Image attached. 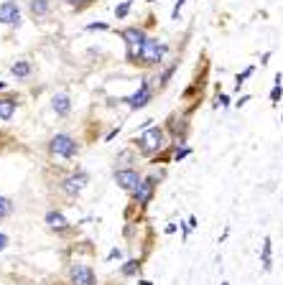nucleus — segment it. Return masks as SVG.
<instances>
[{
  "mask_svg": "<svg viewBox=\"0 0 283 285\" xmlns=\"http://www.w3.org/2000/svg\"><path fill=\"white\" fill-rule=\"evenodd\" d=\"M163 54H166V43H161L156 38H148L143 43V49L136 59V64H145V66H153V64H161Z\"/></svg>",
  "mask_w": 283,
  "mask_h": 285,
  "instance_id": "f257e3e1",
  "label": "nucleus"
},
{
  "mask_svg": "<svg viewBox=\"0 0 283 285\" xmlns=\"http://www.w3.org/2000/svg\"><path fill=\"white\" fill-rule=\"evenodd\" d=\"M69 110H71L69 97H67V95H56V97H54V112H56V115H67Z\"/></svg>",
  "mask_w": 283,
  "mask_h": 285,
  "instance_id": "f8f14e48",
  "label": "nucleus"
},
{
  "mask_svg": "<svg viewBox=\"0 0 283 285\" xmlns=\"http://www.w3.org/2000/svg\"><path fill=\"white\" fill-rule=\"evenodd\" d=\"M120 36H123V41L128 43V59H130L133 64H136V59H138V54H141V49H143V43L148 41L145 33L141 31V28L130 26V28H123Z\"/></svg>",
  "mask_w": 283,
  "mask_h": 285,
  "instance_id": "f03ea898",
  "label": "nucleus"
},
{
  "mask_svg": "<svg viewBox=\"0 0 283 285\" xmlns=\"http://www.w3.org/2000/svg\"><path fill=\"white\" fill-rule=\"evenodd\" d=\"M69 280H71V285H95V270L89 265L74 262L69 267Z\"/></svg>",
  "mask_w": 283,
  "mask_h": 285,
  "instance_id": "39448f33",
  "label": "nucleus"
},
{
  "mask_svg": "<svg viewBox=\"0 0 283 285\" xmlns=\"http://www.w3.org/2000/svg\"><path fill=\"white\" fill-rule=\"evenodd\" d=\"M136 267H138V262L133 260V262H128V265L123 267V273H125V275H130V273H136Z\"/></svg>",
  "mask_w": 283,
  "mask_h": 285,
  "instance_id": "aec40b11",
  "label": "nucleus"
},
{
  "mask_svg": "<svg viewBox=\"0 0 283 285\" xmlns=\"http://www.w3.org/2000/svg\"><path fill=\"white\" fill-rule=\"evenodd\" d=\"M67 3H69L71 8H77V10H82V8H87L89 3H92V0H67Z\"/></svg>",
  "mask_w": 283,
  "mask_h": 285,
  "instance_id": "a211bd4d",
  "label": "nucleus"
},
{
  "mask_svg": "<svg viewBox=\"0 0 283 285\" xmlns=\"http://www.w3.org/2000/svg\"><path fill=\"white\" fill-rule=\"evenodd\" d=\"M153 97V92H151V84H143L141 87V92H136V95H133L128 102H130V107H145V104H148V99H151Z\"/></svg>",
  "mask_w": 283,
  "mask_h": 285,
  "instance_id": "1a4fd4ad",
  "label": "nucleus"
},
{
  "mask_svg": "<svg viewBox=\"0 0 283 285\" xmlns=\"http://www.w3.org/2000/svg\"><path fill=\"white\" fill-rule=\"evenodd\" d=\"M31 13L36 18H43L49 13V0H31Z\"/></svg>",
  "mask_w": 283,
  "mask_h": 285,
  "instance_id": "4468645a",
  "label": "nucleus"
},
{
  "mask_svg": "<svg viewBox=\"0 0 283 285\" xmlns=\"http://www.w3.org/2000/svg\"><path fill=\"white\" fill-rule=\"evenodd\" d=\"M263 262H265V267H271V242L263 245Z\"/></svg>",
  "mask_w": 283,
  "mask_h": 285,
  "instance_id": "f3484780",
  "label": "nucleus"
},
{
  "mask_svg": "<svg viewBox=\"0 0 283 285\" xmlns=\"http://www.w3.org/2000/svg\"><path fill=\"white\" fill-rule=\"evenodd\" d=\"M84 184H87V176L84 173H77V176H71V178H67V181H64V191L69 193V196H77V193L84 189Z\"/></svg>",
  "mask_w": 283,
  "mask_h": 285,
  "instance_id": "6e6552de",
  "label": "nucleus"
},
{
  "mask_svg": "<svg viewBox=\"0 0 283 285\" xmlns=\"http://www.w3.org/2000/svg\"><path fill=\"white\" fill-rule=\"evenodd\" d=\"M49 148H51V153H54V156H62V158H74V156L79 153L77 140L69 138V135H64V132H62V135H56Z\"/></svg>",
  "mask_w": 283,
  "mask_h": 285,
  "instance_id": "20e7f679",
  "label": "nucleus"
},
{
  "mask_svg": "<svg viewBox=\"0 0 283 285\" xmlns=\"http://www.w3.org/2000/svg\"><path fill=\"white\" fill-rule=\"evenodd\" d=\"M115 181H117V186H120L123 191H130V193H136L138 189H141V176H138V171H130V168H120V171H115Z\"/></svg>",
  "mask_w": 283,
  "mask_h": 285,
  "instance_id": "423d86ee",
  "label": "nucleus"
},
{
  "mask_svg": "<svg viewBox=\"0 0 283 285\" xmlns=\"http://www.w3.org/2000/svg\"><path fill=\"white\" fill-rule=\"evenodd\" d=\"M128 8H130V0H125V3H123L120 8H117V10H115V13H117V18H123V16H125V13H128Z\"/></svg>",
  "mask_w": 283,
  "mask_h": 285,
  "instance_id": "6ab92c4d",
  "label": "nucleus"
},
{
  "mask_svg": "<svg viewBox=\"0 0 283 285\" xmlns=\"http://www.w3.org/2000/svg\"><path fill=\"white\" fill-rule=\"evenodd\" d=\"M16 107H18L16 97H0V120H10L16 115Z\"/></svg>",
  "mask_w": 283,
  "mask_h": 285,
  "instance_id": "9b49d317",
  "label": "nucleus"
},
{
  "mask_svg": "<svg viewBox=\"0 0 283 285\" xmlns=\"http://www.w3.org/2000/svg\"><path fill=\"white\" fill-rule=\"evenodd\" d=\"M18 18H21L18 3L16 0H5V3L0 5V23H16L18 26Z\"/></svg>",
  "mask_w": 283,
  "mask_h": 285,
  "instance_id": "0eeeda50",
  "label": "nucleus"
},
{
  "mask_svg": "<svg viewBox=\"0 0 283 285\" xmlns=\"http://www.w3.org/2000/svg\"><path fill=\"white\" fill-rule=\"evenodd\" d=\"M151 193H153V181H143V184H141V189L136 191L138 204H145L148 199H151Z\"/></svg>",
  "mask_w": 283,
  "mask_h": 285,
  "instance_id": "ddd939ff",
  "label": "nucleus"
},
{
  "mask_svg": "<svg viewBox=\"0 0 283 285\" xmlns=\"http://www.w3.org/2000/svg\"><path fill=\"white\" fill-rule=\"evenodd\" d=\"M46 224H49L54 232H67V229H69V224H67V219H64L62 212H49V214H46Z\"/></svg>",
  "mask_w": 283,
  "mask_h": 285,
  "instance_id": "9d476101",
  "label": "nucleus"
},
{
  "mask_svg": "<svg viewBox=\"0 0 283 285\" xmlns=\"http://www.w3.org/2000/svg\"><path fill=\"white\" fill-rule=\"evenodd\" d=\"M5 245H8V237L0 234V250H5Z\"/></svg>",
  "mask_w": 283,
  "mask_h": 285,
  "instance_id": "4be33fe9",
  "label": "nucleus"
},
{
  "mask_svg": "<svg viewBox=\"0 0 283 285\" xmlns=\"http://www.w3.org/2000/svg\"><path fill=\"white\" fill-rule=\"evenodd\" d=\"M148 3H153V0H148Z\"/></svg>",
  "mask_w": 283,
  "mask_h": 285,
  "instance_id": "5701e85b",
  "label": "nucleus"
},
{
  "mask_svg": "<svg viewBox=\"0 0 283 285\" xmlns=\"http://www.w3.org/2000/svg\"><path fill=\"white\" fill-rule=\"evenodd\" d=\"M10 71H13V77L23 79V77H28V74H31V64H28V62H16Z\"/></svg>",
  "mask_w": 283,
  "mask_h": 285,
  "instance_id": "2eb2a0df",
  "label": "nucleus"
},
{
  "mask_svg": "<svg viewBox=\"0 0 283 285\" xmlns=\"http://www.w3.org/2000/svg\"><path fill=\"white\" fill-rule=\"evenodd\" d=\"M161 148H163V130L161 127H151L148 132H143L138 138V151L145 153V156L161 151Z\"/></svg>",
  "mask_w": 283,
  "mask_h": 285,
  "instance_id": "7ed1b4c3",
  "label": "nucleus"
},
{
  "mask_svg": "<svg viewBox=\"0 0 283 285\" xmlns=\"http://www.w3.org/2000/svg\"><path fill=\"white\" fill-rule=\"evenodd\" d=\"M281 95H283V89H281V84H276V89H273V92H271V99L276 102V99H278Z\"/></svg>",
  "mask_w": 283,
  "mask_h": 285,
  "instance_id": "412c9836",
  "label": "nucleus"
},
{
  "mask_svg": "<svg viewBox=\"0 0 283 285\" xmlns=\"http://www.w3.org/2000/svg\"><path fill=\"white\" fill-rule=\"evenodd\" d=\"M13 209H16V204H13L8 196H0V219H5L13 214Z\"/></svg>",
  "mask_w": 283,
  "mask_h": 285,
  "instance_id": "dca6fc26",
  "label": "nucleus"
}]
</instances>
